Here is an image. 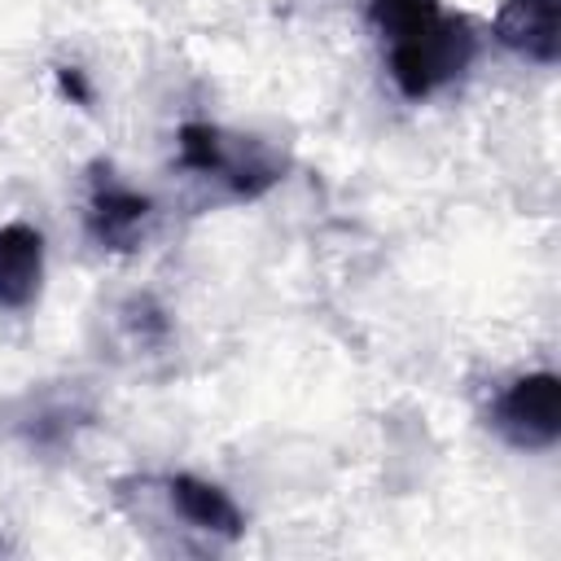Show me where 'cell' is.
I'll list each match as a JSON object with an SVG mask.
<instances>
[{"label": "cell", "instance_id": "cell-1", "mask_svg": "<svg viewBox=\"0 0 561 561\" xmlns=\"http://www.w3.org/2000/svg\"><path fill=\"white\" fill-rule=\"evenodd\" d=\"M175 145H180V167L184 171L219 180L232 197H259L285 171V162L267 145L250 140V136H228L210 123H184Z\"/></svg>", "mask_w": 561, "mask_h": 561}, {"label": "cell", "instance_id": "cell-2", "mask_svg": "<svg viewBox=\"0 0 561 561\" xmlns=\"http://www.w3.org/2000/svg\"><path fill=\"white\" fill-rule=\"evenodd\" d=\"M473 61V31L465 18H434L430 26L390 39V79L408 101H425L443 83L460 79Z\"/></svg>", "mask_w": 561, "mask_h": 561}, {"label": "cell", "instance_id": "cell-3", "mask_svg": "<svg viewBox=\"0 0 561 561\" xmlns=\"http://www.w3.org/2000/svg\"><path fill=\"white\" fill-rule=\"evenodd\" d=\"M491 425L500 430L504 443H513L522 451L552 447L561 434V381L552 373L517 377L491 403Z\"/></svg>", "mask_w": 561, "mask_h": 561}, {"label": "cell", "instance_id": "cell-4", "mask_svg": "<svg viewBox=\"0 0 561 561\" xmlns=\"http://www.w3.org/2000/svg\"><path fill=\"white\" fill-rule=\"evenodd\" d=\"M88 237L101 245V250H136L153 224V202L136 188H127L123 180H114L110 167H96V180H92V197H88Z\"/></svg>", "mask_w": 561, "mask_h": 561}, {"label": "cell", "instance_id": "cell-5", "mask_svg": "<svg viewBox=\"0 0 561 561\" xmlns=\"http://www.w3.org/2000/svg\"><path fill=\"white\" fill-rule=\"evenodd\" d=\"M495 39L539 66H552L561 57V22L557 0H504L491 22Z\"/></svg>", "mask_w": 561, "mask_h": 561}, {"label": "cell", "instance_id": "cell-6", "mask_svg": "<svg viewBox=\"0 0 561 561\" xmlns=\"http://www.w3.org/2000/svg\"><path fill=\"white\" fill-rule=\"evenodd\" d=\"M44 285V237L31 224H0V307L22 311Z\"/></svg>", "mask_w": 561, "mask_h": 561}, {"label": "cell", "instance_id": "cell-7", "mask_svg": "<svg viewBox=\"0 0 561 561\" xmlns=\"http://www.w3.org/2000/svg\"><path fill=\"white\" fill-rule=\"evenodd\" d=\"M167 495H171V508L202 535H215V539H237L245 530V517L237 508V500L206 482V478H193V473H175L167 478Z\"/></svg>", "mask_w": 561, "mask_h": 561}, {"label": "cell", "instance_id": "cell-8", "mask_svg": "<svg viewBox=\"0 0 561 561\" xmlns=\"http://www.w3.org/2000/svg\"><path fill=\"white\" fill-rule=\"evenodd\" d=\"M368 18L390 44V39H403V35L430 26L438 18V0H368Z\"/></svg>", "mask_w": 561, "mask_h": 561}, {"label": "cell", "instance_id": "cell-9", "mask_svg": "<svg viewBox=\"0 0 561 561\" xmlns=\"http://www.w3.org/2000/svg\"><path fill=\"white\" fill-rule=\"evenodd\" d=\"M57 88H61V96H70L75 105H92V88H88V79H83L79 66H57Z\"/></svg>", "mask_w": 561, "mask_h": 561}]
</instances>
